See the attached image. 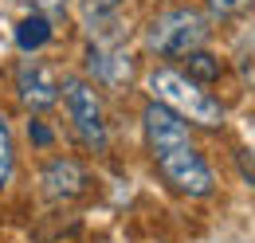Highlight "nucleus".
<instances>
[{
  "mask_svg": "<svg viewBox=\"0 0 255 243\" xmlns=\"http://www.w3.org/2000/svg\"><path fill=\"white\" fill-rule=\"evenodd\" d=\"M39 192H43L47 200H75V196H83V192H87V173H83V165L71 161V157L47 161L43 173H39Z\"/></svg>",
  "mask_w": 255,
  "mask_h": 243,
  "instance_id": "nucleus-6",
  "label": "nucleus"
},
{
  "mask_svg": "<svg viewBox=\"0 0 255 243\" xmlns=\"http://www.w3.org/2000/svg\"><path fill=\"white\" fill-rule=\"evenodd\" d=\"M16 94H20V102L28 110H47V106L59 102V83H55V75L43 63L28 59V63H20V71H16Z\"/></svg>",
  "mask_w": 255,
  "mask_h": 243,
  "instance_id": "nucleus-5",
  "label": "nucleus"
},
{
  "mask_svg": "<svg viewBox=\"0 0 255 243\" xmlns=\"http://www.w3.org/2000/svg\"><path fill=\"white\" fill-rule=\"evenodd\" d=\"M240 169H244V177H248V181H255V157H248V149L240 153Z\"/></svg>",
  "mask_w": 255,
  "mask_h": 243,
  "instance_id": "nucleus-15",
  "label": "nucleus"
},
{
  "mask_svg": "<svg viewBox=\"0 0 255 243\" xmlns=\"http://www.w3.org/2000/svg\"><path fill=\"white\" fill-rule=\"evenodd\" d=\"M63 102H67V114L75 122V133L83 137V145H91V149H106V118H102V102H98V94L91 83H83V79H67L63 87Z\"/></svg>",
  "mask_w": 255,
  "mask_h": 243,
  "instance_id": "nucleus-4",
  "label": "nucleus"
},
{
  "mask_svg": "<svg viewBox=\"0 0 255 243\" xmlns=\"http://www.w3.org/2000/svg\"><path fill=\"white\" fill-rule=\"evenodd\" d=\"M12 165H16V149H12V129L0 114V188L12 181Z\"/></svg>",
  "mask_w": 255,
  "mask_h": 243,
  "instance_id": "nucleus-11",
  "label": "nucleus"
},
{
  "mask_svg": "<svg viewBox=\"0 0 255 243\" xmlns=\"http://www.w3.org/2000/svg\"><path fill=\"white\" fill-rule=\"evenodd\" d=\"M208 39V16L196 8H165L145 28V47L157 55H189Z\"/></svg>",
  "mask_w": 255,
  "mask_h": 243,
  "instance_id": "nucleus-3",
  "label": "nucleus"
},
{
  "mask_svg": "<svg viewBox=\"0 0 255 243\" xmlns=\"http://www.w3.org/2000/svg\"><path fill=\"white\" fill-rule=\"evenodd\" d=\"M35 4H39V12H43V16H63L71 0H35Z\"/></svg>",
  "mask_w": 255,
  "mask_h": 243,
  "instance_id": "nucleus-13",
  "label": "nucleus"
},
{
  "mask_svg": "<svg viewBox=\"0 0 255 243\" xmlns=\"http://www.w3.org/2000/svg\"><path fill=\"white\" fill-rule=\"evenodd\" d=\"M248 4H255V0H208L212 16H236V12H244Z\"/></svg>",
  "mask_w": 255,
  "mask_h": 243,
  "instance_id": "nucleus-12",
  "label": "nucleus"
},
{
  "mask_svg": "<svg viewBox=\"0 0 255 243\" xmlns=\"http://www.w3.org/2000/svg\"><path fill=\"white\" fill-rule=\"evenodd\" d=\"M220 71H224V63L216 55H208V51H200V47L185 55V75L192 83H212V79H220Z\"/></svg>",
  "mask_w": 255,
  "mask_h": 243,
  "instance_id": "nucleus-10",
  "label": "nucleus"
},
{
  "mask_svg": "<svg viewBox=\"0 0 255 243\" xmlns=\"http://www.w3.org/2000/svg\"><path fill=\"white\" fill-rule=\"evenodd\" d=\"M51 35H55L51 20H47L43 12H32V16H24V20L16 24V47H20V51H39V47L51 43Z\"/></svg>",
  "mask_w": 255,
  "mask_h": 243,
  "instance_id": "nucleus-9",
  "label": "nucleus"
},
{
  "mask_svg": "<svg viewBox=\"0 0 255 243\" xmlns=\"http://www.w3.org/2000/svg\"><path fill=\"white\" fill-rule=\"evenodd\" d=\"M87 71L95 75L102 87H122V83H129V75H133V59H129L126 51H118V47L95 43L87 51Z\"/></svg>",
  "mask_w": 255,
  "mask_h": 243,
  "instance_id": "nucleus-7",
  "label": "nucleus"
},
{
  "mask_svg": "<svg viewBox=\"0 0 255 243\" xmlns=\"http://www.w3.org/2000/svg\"><path fill=\"white\" fill-rule=\"evenodd\" d=\"M122 0H87V28L102 47H114L122 35Z\"/></svg>",
  "mask_w": 255,
  "mask_h": 243,
  "instance_id": "nucleus-8",
  "label": "nucleus"
},
{
  "mask_svg": "<svg viewBox=\"0 0 255 243\" xmlns=\"http://www.w3.org/2000/svg\"><path fill=\"white\" fill-rule=\"evenodd\" d=\"M141 125H145V141H149V153H153V165L165 177V184L189 200H204L212 196L216 188V177L204 161V153L196 149L189 133V122L181 114H173L169 106L161 102H149L141 110Z\"/></svg>",
  "mask_w": 255,
  "mask_h": 243,
  "instance_id": "nucleus-1",
  "label": "nucleus"
},
{
  "mask_svg": "<svg viewBox=\"0 0 255 243\" xmlns=\"http://www.w3.org/2000/svg\"><path fill=\"white\" fill-rule=\"evenodd\" d=\"M28 133H32L35 145H51V129H47L43 122H32V125H28Z\"/></svg>",
  "mask_w": 255,
  "mask_h": 243,
  "instance_id": "nucleus-14",
  "label": "nucleus"
},
{
  "mask_svg": "<svg viewBox=\"0 0 255 243\" xmlns=\"http://www.w3.org/2000/svg\"><path fill=\"white\" fill-rule=\"evenodd\" d=\"M149 91H153V102L169 106L173 114H181L185 122H196V125H204V129H220L224 125L220 98H212L200 83H192L185 71L157 67V71L149 75Z\"/></svg>",
  "mask_w": 255,
  "mask_h": 243,
  "instance_id": "nucleus-2",
  "label": "nucleus"
}]
</instances>
